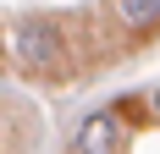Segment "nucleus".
I'll list each match as a JSON object with an SVG mask.
<instances>
[{"instance_id":"obj_1","label":"nucleus","mask_w":160,"mask_h":154,"mask_svg":"<svg viewBox=\"0 0 160 154\" xmlns=\"http://www.w3.org/2000/svg\"><path fill=\"white\" fill-rule=\"evenodd\" d=\"M11 55L28 66V72H55V66H61V28H55V22H39V17L22 22V28L11 33Z\"/></svg>"},{"instance_id":"obj_2","label":"nucleus","mask_w":160,"mask_h":154,"mask_svg":"<svg viewBox=\"0 0 160 154\" xmlns=\"http://www.w3.org/2000/svg\"><path fill=\"white\" fill-rule=\"evenodd\" d=\"M127 143V127H122V110H99V116H88L83 121V132H78V149L83 154H105V149H122Z\"/></svg>"},{"instance_id":"obj_3","label":"nucleus","mask_w":160,"mask_h":154,"mask_svg":"<svg viewBox=\"0 0 160 154\" xmlns=\"http://www.w3.org/2000/svg\"><path fill=\"white\" fill-rule=\"evenodd\" d=\"M116 17H122V22H127V28H155L160 22V0H116Z\"/></svg>"},{"instance_id":"obj_4","label":"nucleus","mask_w":160,"mask_h":154,"mask_svg":"<svg viewBox=\"0 0 160 154\" xmlns=\"http://www.w3.org/2000/svg\"><path fill=\"white\" fill-rule=\"evenodd\" d=\"M155 116H160V88H155Z\"/></svg>"}]
</instances>
